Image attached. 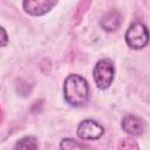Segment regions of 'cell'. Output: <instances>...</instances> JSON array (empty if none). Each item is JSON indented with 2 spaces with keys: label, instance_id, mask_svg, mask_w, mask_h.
I'll use <instances>...</instances> for the list:
<instances>
[{
  "label": "cell",
  "instance_id": "cell-8",
  "mask_svg": "<svg viewBox=\"0 0 150 150\" xmlns=\"http://www.w3.org/2000/svg\"><path fill=\"white\" fill-rule=\"evenodd\" d=\"M38 148H39L38 139L33 136H25L20 138L14 145V149H38Z\"/></svg>",
  "mask_w": 150,
  "mask_h": 150
},
{
  "label": "cell",
  "instance_id": "cell-3",
  "mask_svg": "<svg viewBox=\"0 0 150 150\" xmlns=\"http://www.w3.org/2000/svg\"><path fill=\"white\" fill-rule=\"evenodd\" d=\"M149 41V34H148V28L144 23L136 21L130 25L125 33V42L127 45L135 49H143Z\"/></svg>",
  "mask_w": 150,
  "mask_h": 150
},
{
  "label": "cell",
  "instance_id": "cell-10",
  "mask_svg": "<svg viewBox=\"0 0 150 150\" xmlns=\"http://www.w3.org/2000/svg\"><path fill=\"white\" fill-rule=\"evenodd\" d=\"M118 148H122V149H131V148L138 149V144H137L132 138H124V139L120 143Z\"/></svg>",
  "mask_w": 150,
  "mask_h": 150
},
{
  "label": "cell",
  "instance_id": "cell-6",
  "mask_svg": "<svg viewBox=\"0 0 150 150\" xmlns=\"http://www.w3.org/2000/svg\"><path fill=\"white\" fill-rule=\"evenodd\" d=\"M121 127L123 131L129 134L130 136H141L145 130V123L141 117L135 115H127L123 117Z\"/></svg>",
  "mask_w": 150,
  "mask_h": 150
},
{
  "label": "cell",
  "instance_id": "cell-4",
  "mask_svg": "<svg viewBox=\"0 0 150 150\" xmlns=\"http://www.w3.org/2000/svg\"><path fill=\"white\" fill-rule=\"evenodd\" d=\"M77 136L81 139H98L104 134V128L94 120H84L77 127Z\"/></svg>",
  "mask_w": 150,
  "mask_h": 150
},
{
  "label": "cell",
  "instance_id": "cell-2",
  "mask_svg": "<svg viewBox=\"0 0 150 150\" xmlns=\"http://www.w3.org/2000/svg\"><path fill=\"white\" fill-rule=\"evenodd\" d=\"M114 75H115V67L110 60L103 59L96 62L93 70V76L95 84L98 89L101 90L108 89L114 81Z\"/></svg>",
  "mask_w": 150,
  "mask_h": 150
},
{
  "label": "cell",
  "instance_id": "cell-5",
  "mask_svg": "<svg viewBox=\"0 0 150 150\" xmlns=\"http://www.w3.org/2000/svg\"><path fill=\"white\" fill-rule=\"evenodd\" d=\"M57 2L59 0H23L22 8L29 15L40 16L52 11Z\"/></svg>",
  "mask_w": 150,
  "mask_h": 150
},
{
  "label": "cell",
  "instance_id": "cell-9",
  "mask_svg": "<svg viewBox=\"0 0 150 150\" xmlns=\"http://www.w3.org/2000/svg\"><path fill=\"white\" fill-rule=\"evenodd\" d=\"M60 148L61 149H84V148H89L86 144H82L73 138H63L60 143Z\"/></svg>",
  "mask_w": 150,
  "mask_h": 150
},
{
  "label": "cell",
  "instance_id": "cell-1",
  "mask_svg": "<svg viewBox=\"0 0 150 150\" xmlns=\"http://www.w3.org/2000/svg\"><path fill=\"white\" fill-rule=\"evenodd\" d=\"M63 94L66 102L71 107H82L89 100V86L84 77L70 74L64 80Z\"/></svg>",
  "mask_w": 150,
  "mask_h": 150
},
{
  "label": "cell",
  "instance_id": "cell-11",
  "mask_svg": "<svg viewBox=\"0 0 150 150\" xmlns=\"http://www.w3.org/2000/svg\"><path fill=\"white\" fill-rule=\"evenodd\" d=\"M8 42V35L7 32L0 26V47H5Z\"/></svg>",
  "mask_w": 150,
  "mask_h": 150
},
{
  "label": "cell",
  "instance_id": "cell-7",
  "mask_svg": "<svg viewBox=\"0 0 150 150\" xmlns=\"http://www.w3.org/2000/svg\"><path fill=\"white\" fill-rule=\"evenodd\" d=\"M121 23H122V16L115 9L107 12L100 21L101 27L107 32H115L121 26Z\"/></svg>",
  "mask_w": 150,
  "mask_h": 150
}]
</instances>
